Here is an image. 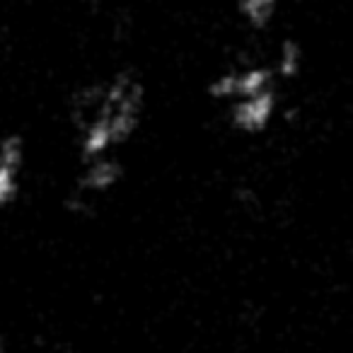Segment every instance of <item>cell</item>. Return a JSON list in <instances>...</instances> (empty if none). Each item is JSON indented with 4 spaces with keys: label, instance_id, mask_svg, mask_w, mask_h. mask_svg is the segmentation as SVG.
Returning a JSON list of instances; mask_svg holds the SVG:
<instances>
[{
    "label": "cell",
    "instance_id": "cell-1",
    "mask_svg": "<svg viewBox=\"0 0 353 353\" xmlns=\"http://www.w3.org/2000/svg\"><path fill=\"white\" fill-rule=\"evenodd\" d=\"M145 112V88L131 70L112 75L104 83L78 90L70 117L78 128L83 162L109 155L114 148L131 141Z\"/></svg>",
    "mask_w": 353,
    "mask_h": 353
},
{
    "label": "cell",
    "instance_id": "cell-2",
    "mask_svg": "<svg viewBox=\"0 0 353 353\" xmlns=\"http://www.w3.org/2000/svg\"><path fill=\"white\" fill-rule=\"evenodd\" d=\"M279 78L269 65H247V68H232L216 75L208 83V94L218 102H237V99L254 97L266 90H274V80Z\"/></svg>",
    "mask_w": 353,
    "mask_h": 353
},
{
    "label": "cell",
    "instance_id": "cell-5",
    "mask_svg": "<svg viewBox=\"0 0 353 353\" xmlns=\"http://www.w3.org/2000/svg\"><path fill=\"white\" fill-rule=\"evenodd\" d=\"M123 167L117 157L109 152V155L94 157L88 160L78 176V187L75 192L85 194V196H99V194H107L121 182Z\"/></svg>",
    "mask_w": 353,
    "mask_h": 353
},
{
    "label": "cell",
    "instance_id": "cell-6",
    "mask_svg": "<svg viewBox=\"0 0 353 353\" xmlns=\"http://www.w3.org/2000/svg\"><path fill=\"white\" fill-rule=\"evenodd\" d=\"M283 0H237V15L252 30H266Z\"/></svg>",
    "mask_w": 353,
    "mask_h": 353
},
{
    "label": "cell",
    "instance_id": "cell-7",
    "mask_svg": "<svg viewBox=\"0 0 353 353\" xmlns=\"http://www.w3.org/2000/svg\"><path fill=\"white\" fill-rule=\"evenodd\" d=\"M305 63V51L295 39H283L279 46V56H276V75L283 80H293L303 73Z\"/></svg>",
    "mask_w": 353,
    "mask_h": 353
},
{
    "label": "cell",
    "instance_id": "cell-3",
    "mask_svg": "<svg viewBox=\"0 0 353 353\" xmlns=\"http://www.w3.org/2000/svg\"><path fill=\"white\" fill-rule=\"evenodd\" d=\"M279 109V94L276 90H266L254 97L237 99L230 104V126L247 136H256L264 133L271 126Z\"/></svg>",
    "mask_w": 353,
    "mask_h": 353
},
{
    "label": "cell",
    "instance_id": "cell-4",
    "mask_svg": "<svg viewBox=\"0 0 353 353\" xmlns=\"http://www.w3.org/2000/svg\"><path fill=\"white\" fill-rule=\"evenodd\" d=\"M25 170V141L20 133H8L0 143V206L15 203Z\"/></svg>",
    "mask_w": 353,
    "mask_h": 353
}]
</instances>
